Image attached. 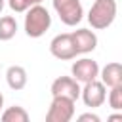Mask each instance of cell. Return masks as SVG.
<instances>
[{
    "label": "cell",
    "mask_w": 122,
    "mask_h": 122,
    "mask_svg": "<svg viewBox=\"0 0 122 122\" xmlns=\"http://www.w3.org/2000/svg\"><path fill=\"white\" fill-rule=\"evenodd\" d=\"M23 27H25V32H27L29 38H40L51 27V15H50V11L42 4L30 6L25 11V23H23Z\"/></svg>",
    "instance_id": "1"
},
{
    "label": "cell",
    "mask_w": 122,
    "mask_h": 122,
    "mask_svg": "<svg viewBox=\"0 0 122 122\" xmlns=\"http://www.w3.org/2000/svg\"><path fill=\"white\" fill-rule=\"evenodd\" d=\"M116 0H93L88 11V23L95 30H103L111 27L116 19Z\"/></svg>",
    "instance_id": "2"
},
{
    "label": "cell",
    "mask_w": 122,
    "mask_h": 122,
    "mask_svg": "<svg viewBox=\"0 0 122 122\" xmlns=\"http://www.w3.org/2000/svg\"><path fill=\"white\" fill-rule=\"evenodd\" d=\"M51 6L61 23H65L67 27H76L84 17V8L80 0H51Z\"/></svg>",
    "instance_id": "3"
},
{
    "label": "cell",
    "mask_w": 122,
    "mask_h": 122,
    "mask_svg": "<svg viewBox=\"0 0 122 122\" xmlns=\"http://www.w3.org/2000/svg\"><path fill=\"white\" fill-rule=\"evenodd\" d=\"M50 109L46 112V122H69L74 116V101L63 95H51Z\"/></svg>",
    "instance_id": "4"
},
{
    "label": "cell",
    "mask_w": 122,
    "mask_h": 122,
    "mask_svg": "<svg viewBox=\"0 0 122 122\" xmlns=\"http://www.w3.org/2000/svg\"><path fill=\"white\" fill-rule=\"evenodd\" d=\"M80 97H82V101H84L86 107L97 109V107H101L107 101V86L99 78L84 82V86L80 88Z\"/></svg>",
    "instance_id": "5"
},
{
    "label": "cell",
    "mask_w": 122,
    "mask_h": 122,
    "mask_svg": "<svg viewBox=\"0 0 122 122\" xmlns=\"http://www.w3.org/2000/svg\"><path fill=\"white\" fill-rule=\"evenodd\" d=\"M50 53L55 59H59V61H71V59H74L78 53H76V48L72 44L71 32H63V34L53 36L51 42H50Z\"/></svg>",
    "instance_id": "6"
},
{
    "label": "cell",
    "mask_w": 122,
    "mask_h": 122,
    "mask_svg": "<svg viewBox=\"0 0 122 122\" xmlns=\"http://www.w3.org/2000/svg\"><path fill=\"white\" fill-rule=\"evenodd\" d=\"M71 74L74 80H78L80 84L95 80L99 76V65L97 61H93L92 57H80L71 65Z\"/></svg>",
    "instance_id": "7"
},
{
    "label": "cell",
    "mask_w": 122,
    "mask_h": 122,
    "mask_svg": "<svg viewBox=\"0 0 122 122\" xmlns=\"http://www.w3.org/2000/svg\"><path fill=\"white\" fill-rule=\"evenodd\" d=\"M50 92H51V95H63V97L76 101L80 97V82L74 80L72 76H57L51 82Z\"/></svg>",
    "instance_id": "8"
},
{
    "label": "cell",
    "mask_w": 122,
    "mask_h": 122,
    "mask_svg": "<svg viewBox=\"0 0 122 122\" xmlns=\"http://www.w3.org/2000/svg\"><path fill=\"white\" fill-rule=\"evenodd\" d=\"M71 36H72V44H74L78 55L90 53L97 48V34L90 29H76L74 32H71Z\"/></svg>",
    "instance_id": "9"
},
{
    "label": "cell",
    "mask_w": 122,
    "mask_h": 122,
    "mask_svg": "<svg viewBox=\"0 0 122 122\" xmlns=\"http://www.w3.org/2000/svg\"><path fill=\"white\" fill-rule=\"evenodd\" d=\"M107 88H112V86H118L122 84V65L118 61H111L107 63L103 69H99V76H97Z\"/></svg>",
    "instance_id": "10"
},
{
    "label": "cell",
    "mask_w": 122,
    "mask_h": 122,
    "mask_svg": "<svg viewBox=\"0 0 122 122\" xmlns=\"http://www.w3.org/2000/svg\"><path fill=\"white\" fill-rule=\"evenodd\" d=\"M27 80H29V76H27L25 67H21V65H11V67H8V71H6V82H8V86H10L13 92L23 90V88L27 86Z\"/></svg>",
    "instance_id": "11"
},
{
    "label": "cell",
    "mask_w": 122,
    "mask_h": 122,
    "mask_svg": "<svg viewBox=\"0 0 122 122\" xmlns=\"http://www.w3.org/2000/svg\"><path fill=\"white\" fill-rule=\"evenodd\" d=\"M17 32V21L13 15H4L0 17V40L2 42H8L15 36Z\"/></svg>",
    "instance_id": "12"
},
{
    "label": "cell",
    "mask_w": 122,
    "mask_h": 122,
    "mask_svg": "<svg viewBox=\"0 0 122 122\" xmlns=\"http://www.w3.org/2000/svg\"><path fill=\"white\" fill-rule=\"evenodd\" d=\"M0 118L4 122H29V112L21 105H13V107H8Z\"/></svg>",
    "instance_id": "13"
},
{
    "label": "cell",
    "mask_w": 122,
    "mask_h": 122,
    "mask_svg": "<svg viewBox=\"0 0 122 122\" xmlns=\"http://www.w3.org/2000/svg\"><path fill=\"white\" fill-rule=\"evenodd\" d=\"M109 107L112 111H122V84L109 88Z\"/></svg>",
    "instance_id": "14"
},
{
    "label": "cell",
    "mask_w": 122,
    "mask_h": 122,
    "mask_svg": "<svg viewBox=\"0 0 122 122\" xmlns=\"http://www.w3.org/2000/svg\"><path fill=\"white\" fill-rule=\"evenodd\" d=\"M36 4H42V0H8L10 10L15 13H25L30 6H36Z\"/></svg>",
    "instance_id": "15"
},
{
    "label": "cell",
    "mask_w": 122,
    "mask_h": 122,
    "mask_svg": "<svg viewBox=\"0 0 122 122\" xmlns=\"http://www.w3.org/2000/svg\"><path fill=\"white\" fill-rule=\"evenodd\" d=\"M78 120H80V122H99L101 118H99L95 112H84V114L78 116Z\"/></svg>",
    "instance_id": "16"
},
{
    "label": "cell",
    "mask_w": 122,
    "mask_h": 122,
    "mask_svg": "<svg viewBox=\"0 0 122 122\" xmlns=\"http://www.w3.org/2000/svg\"><path fill=\"white\" fill-rule=\"evenodd\" d=\"M109 120H111V122H116V120H122V114H111V116H109Z\"/></svg>",
    "instance_id": "17"
},
{
    "label": "cell",
    "mask_w": 122,
    "mask_h": 122,
    "mask_svg": "<svg viewBox=\"0 0 122 122\" xmlns=\"http://www.w3.org/2000/svg\"><path fill=\"white\" fill-rule=\"evenodd\" d=\"M2 107H4V95H2V92H0V111H2Z\"/></svg>",
    "instance_id": "18"
},
{
    "label": "cell",
    "mask_w": 122,
    "mask_h": 122,
    "mask_svg": "<svg viewBox=\"0 0 122 122\" xmlns=\"http://www.w3.org/2000/svg\"><path fill=\"white\" fill-rule=\"evenodd\" d=\"M4 6H6V0H0V13H2V10H4Z\"/></svg>",
    "instance_id": "19"
}]
</instances>
